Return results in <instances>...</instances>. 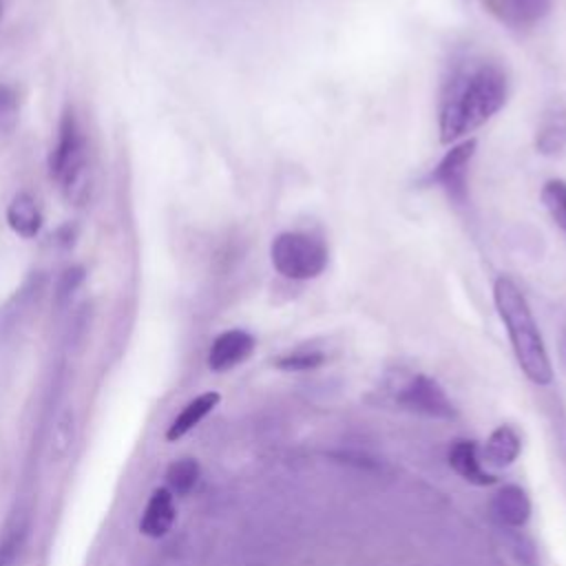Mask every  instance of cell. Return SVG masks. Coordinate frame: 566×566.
I'll return each mask as SVG.
<instances>
[{"mask_svg":"<svg viewBox=\"0 0 566 566\" xmlns=\"http://www.w3.org/2000/svg\"><path fill=\"white\" fill-rule=\"evenodd\" d=\"M75 438V416L71 409H64L51 429V440H49V460L60 462L69 455Z\"/></svg>","mask_w":566,"mask_h":566,"instance_id":"obj_17","label":"cell"},{"mask_svg":"<svg viewBox=\"0 0 566 566\" xmlns=\"http://www.w3.org/2000/svg\"><path fill=\"white\" fill-rule=\"evenodd\" d=\"M542 203L548 210L551 219L566 232V181L548 179L542 188Z\"/></svg>","mask_w":566,"mask_h":566,"instance_id":"obj_19","label":"cell"},{"mask_svg":"<svg viewBox=\"0 0 566 566\" xmlns=\"http://www.w3.org/2000/svg\"><path fill=\"white\" fill-rule=\"evenodd\" d=\"M398 402L413 411L433 416V418H451L453 416V405L447 398L444 389L433 378L422 376V374L411 376L400 387Z\"/></svg>","mask_w":566,"mask_h":566,"instance_id":"obj_6","label":"cell"},{"mask_svg":"<svg viewBox=\"0 0 566 566\" xmlns=\"http://www.w3.org/2000/svg\"><path fill=\"white\" fill-rule=\"evenodd\" d=\"M272 265L279 274L294 281L318 276L327 265V245L307 232H281L270 248Z\"/></svg>","mask_w":566,"mask_h":566,"instance_id":"obj_4","label":"cell"},{"mask_svg":"<svg viewBox=\"0 0 566 566\" xmlns=\"http://www.w3.org/2000/svg\"><path fill=\"white\" fill-rule=\"evenodd\" d=\"M491 515L500 526L522 528L531 517V500L517 484H504L491 500Z\"/></svg>","mask_w":566,"mask_h":566,"instance_id":"obj_8","label":"cell"},{"mask_svg":"<svg viewBox=\"0 0 566 566\" xmlns=\"http://www.w3.org/2000/svg\"><path fill=\"white\" fill-rule=\"evenodd\" d=\"M551 7H553V0H497L500 18L515 29H526L537 24L548 15Z\"/></svg>","mask_w":566,"mask_h":566,"instance_id":"obj_15","label":"cell"},{"mask_svg":"<svg viewBox=\"0 0 566 566\" xmlns=\"http://www.w3.org/2000/svg\"><path fill=\"white\" fill-rule=\"evenodd\" d=\"M7 221L15 234L24 239L35 237L42 226V212H40L38 199L29 190L15 192L7 208Z\"/></svg>","mask_w":566,"mask_h":566,"instance_id":"obj_13","label":"cell"},{"mask_svg":"<svg viewBox=\"0 0 566 566\" xmlns=\"http://www.w3.org/2000/svg\"><path fill=\"white\" fill-rule=\"evenodd\" d=\"M325 356L321 352H290L276 360V367L287 371H307L323 365Z\"/></svg>","mask_w":566,"mask_h":566,"instance_id":"obj_21","label":"cell"},{"mask_svg":"<svg viewBox=\"0 0 566 566\" xmlns=\"http://www.w3.org/2000/svg\"><path fill=\"white\" fill-rule=\"evenodd\" d=\"M520 451H522V440L517 431L509 424H500L486 438V444L482 449V462L493 469H506L517 460Z\"/></svg>","mask_w":566,"mask_h":566,"instance_id":"obj_12","label":"cell"},{"mask_svg":"<svg viewBox=\"0 0 566 566\" xmlns=\"http://www.w3.org/2000/svg\"><path fill=\"white\" fill-rule=\"evenodd\" d=\"M562 347H564V356H566V325H564V334H562Z\"/></svg>","mask_w":566,"mask_h":566,"instance_id":"obj_23","label":"cell"},{"mask_svg":"<svg viewBox=\"0 0 566 566\" xmlns=\"http://www.w3.org/2000/svg\"><path fill=\"white\" fill-rule=\"evenodd\" d=\"M199 480V464L195 458H181V460H175L168 471H166V482H168V491L172 495H188L195 484Z\"/></svg>","mask_w":566,"mask_h":566,"instance_id":"obj_18","label":"cell"},{"mask_svg":"<svg viewBox=\"0 0 566 566\" xmlns=\"http://www.w3.org/2000/svg\"><path fill=\"white\" fill-rule=\"evenodd\" d=\"M175 517H177L175 495L166 486L155 489L139 520V531L148 537H164L172 528Z\"/></svg>","mask_w":566,"mask_h":566,"instance_id":"obj_10","label":"cell"},{"mask_svg":"<svg viewBox=\"0 0 566 566\" xmlns=\"http://www.w3.org/2000/svg\"><path fill=\"white\" fill-rule=\"evenodd\" d=\"M20 119V97L18 91L0 82V135H11Z\"/></svg>","mask_w":566,"mask_h":566,"instance_id":"obj_20","label":"cell"},{"mask_svg":"<svg viewBox=\"0 0 566 566\" xmlns=\"http://www.w3.org/2000/svg\"><path fill=\"white\" fill-rule=\"evenodd\" d=\"M86 164H88L86 137L77 124L73 108H66L60 119L57 139L49 157V170H51V177L64 188L66 197L73 201H82L88 192Z\"/></svg>","mask_w":566,"mask_h":566,"instance_id":"obj_3","label":"cell"},{"mask_svg":"<svg viewBox=\"0 0 566 566\" xmlns=\"http://www.w3.org/2000/svg\"><path fill=\"white\" fill-rule=\"evenodd\" d=\"M535 146L542 155H559L566 150V106L553 104L544 111L537 133H535Z\"/></svg>","mask_w":566,"mask_h":566,"instance_id":"obj_11","label":"cell"},{"mask_svg":"<svg viewBox=\"0 0 566 566\" xmlns=\"http://www.w3.org/2000/svg\"><path fill=\"white\" fill-rule=\"evenodd\" d=\"M82 281H84V268H82V265H71V268H66V270L62 272L60 281H57V287H55V298H57V303H60V305L66 303V301L73 296V292L82 285Z\"/></svg>","mask_w":566,"mask_h":566,"instance_id":"obj_22","label":"cell"},{"mask_svg":"<svg viewBox=\"0 0 566 566\" xmlns=\"http://www.w3.org/2000/svg\"><path fill=\"white\" fill-rule=\"evenodd\" d=\"M509 80L495 62H467L447 80L440 102V142L451 144L491 119L506 102Z\"/></svg>","mask_w":566,"mask_h":566,"instance_id":"obj_1","label":"cell"},{"mask_svg":"<svg viewBox=\"0 0 566 566\" xmlns=\"http://www.w3.org/2000/svg\"><path fill=\"white\" fill-rule=\"evenodd\" d=\"M475 153V139H467L458 146H453L451 150H447V155L440 159V164L433 168V172L429 175V179L433 184H438L447 197L451 201H455L458 206L467 203V177H469V166Z\"/></svg>","mask_w":566,"mask_h":566,"instance_id":"obj_5","label":"cell"},{"mask_svg":"<svg viewBox=\"0 0 566 566\" xmlns=\"http://www.w3.org/2000/svg\"><path fill=\"white\" fill-rule=\"evenodd\" d=\"M493 301L506 327L520 369L531 382L539 387L548 385L553 380V367L526 296L515 281H511L509 276H500L493 285Z\"/></svg>","mask_w":566,"mask_h":566,"instance_id":"obj_2","label":"cell"},{"mask_svg":"<svg viewBox=\"0 0 566 566\" xmlns=\"http://www.w3.org/2000/svg\"><path fill=\"white\" fill-rule=\"evenodd\" d=\"M254 349V336L245 329H228L219 334L208 352V367L212 371H228L250 358Z\"/></svg>","mask_w":566,"mask_h":566,"instance_id":"obj_7","label":"cell"},{"mask_svg":"<svg viewBox=\"0 0 566 566\" xmlns=\"http://www.w3.org/2000/svg\"><path fill=\"white\" fill-rule=\"evenodd\" d=\"M29 533V520L24 513H15L7 520L0 533V566H13Z\"/></svg>","mask_w":566,"mask_h":566,"instance_id":"obj_16","label":"cell"},{"mask_svg":"<svg viewBox=\"0 0 566 566\" xmlns=\"http://www.w3.org/2000/svg\"><path fill=\"white\" fill-rule=\"evenodd\" d=\"M221 396L217 391H206V394H199L197 398H192L177 416L175 420L170 422L168 431H166V440L175 442L179 438H184L190 429H195L217 405H219Z\"/></svg>","mask_w":566,"mask_h":566,"instance_id":"obj_14","label":"cell"},{"mask_svg":"<svg viewBox=\"0 0 566 566\" xmlns=\"http://www.w3.org/2000/svg\"><path fill=\"white\" fill-rule=\"evenodd\" d=\"M449 464L462 480L475 486H489L497 480L484 469L480 447L475 440H453L449 449Z\"/></svg>","mask_w":566,"mask_h":566,"instance_id":"obj_9","label":"cell"}]
</instances>
